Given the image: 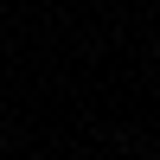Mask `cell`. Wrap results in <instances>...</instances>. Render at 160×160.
<instances>
[{
  "label": "cell",
  "instance_id": "cell-1",
  "mask_svg": "<svg viewBox=\"0 0 160 160\" xmlns=\"http://www.w3.org/2000/svg\"><path fill=\"white\" fill-rule=\"evenodd\" d=\"M0 148H7V135H0Z\"/></svg>",
  "mask_w": 160,
  "mask_h": 160
}]
</instances>
